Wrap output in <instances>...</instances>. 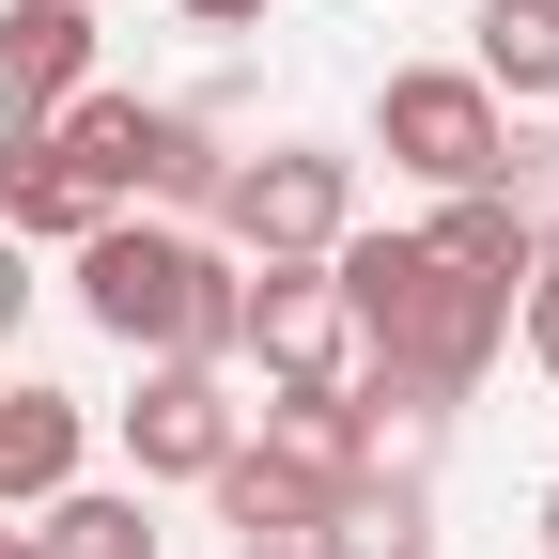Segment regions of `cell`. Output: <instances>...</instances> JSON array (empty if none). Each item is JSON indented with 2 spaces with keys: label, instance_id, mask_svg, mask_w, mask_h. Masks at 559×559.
<instances>
[{
  "label": "cell",
  "instance_id": "1",
  "mask_svg": "<svg viewBox=\"0 0 559 559\" xmlns=\"http://www.w3.org/2000/svg\"><path fill=\"white\" fill-rule=\"evenodd\" d=\"M79 311L124 342V358H234L249 264L187 218H94L79 234Z\"/></svg>",
  "mask_w": 559,
  "mask_h": 559
},
{
  "label": "cell",
  "instance_id": "2",
  "mask_svg": "<svg viewBox=\"0 0 559 559\" xmlns=\"http://www.w3.org/2000/svg\"><path fill=\"white\" fill-rule=\"evenodd\" d=\"M218 234H234L249 264H326L342 234H358V156H326V140H264V156H234Z\"/></svg>",
  "mask_w": 559,
  "mask_h": 559
},
{
  "label": "cell",
  "instance_id": "3",
  "mask_svg": "<svg viewBox=\"0 0 559 559\" xmlns=\"http://www.w3.org/2000/svg\"><path fill=\"white\" fill-rule=\"evenodd\" d=\"M373 140H389V171H419V187H498L513 171V109L481 94L466 62H389Z\"/></svg>",
  "mask_w": 559,
  "mask_h": 559
},
{
  "label": "cell",
  "instance_id": "4",
  "mask_svg": "<svg viewBox=\"0 0 559 559\" xmlns=\"http://www.w3.org/2000/svg\"><path fill=\"white\" fill-rule=\"evenodd\" d=\"M234 358H264V389H342V373H358V326H342L326 264H249Z\"/></svg>",
  "mask_w": 559,
  "mask_h": 559
},
{
  "label": "cell",
  "instance_id": "5",
  "mask_svg": "<svg viewBox=\"0 0 559 559\" xmlns=\"http://www.w3.org/2000/svg\"><path fill=\"white\" fill-rule=\"evenodd\" d=\"M234 436H249V404L218 389V358H140V404H124V466L140 481H218Z\"/></svg>",
  "mask_w": 559,
  "mask_h": 559
},
{
  "label": "cell",
  "instance_id": "6",
  "mask_svg": "<svg viewBox=\"0 0 559 559\" xmlns=\"http://www.w3.org/2000/svg\"><path fill=\"white\" fill-rule=\"evenodd\" d=\"M94 94V0H0V124H47Z\"/></svg>",
  "mask_w": 559,
  "mask_h": 559
},
{
  "label": "cell",
  "instance_id": "7",
  "mask_svg": "<svg viewBox=\"0 0 559 559\" xmlns=\"http://www.w3.org/2000/svg\"><path fill=\"white\" fill-rule=\"evenodd\" d=\"M79 451H94L79 389H47V373H16V389H0V513H47L62 481H79Z\"/></svg>",
  "mask_w": 559,
  "mask_h": 559
},
{
  "label": "cell",
  "instance_id": "8",
  "mask_svg": "<svg viewBox=\"0 0 559 559\" xmlns=\"http://www.w3.org/2000/svg\"><path fill=\"white\" fill-rule=\"evenodd\" d=\"M94 218H124V202H94L79 171H62L47 124H0V234H16V249H79Z\"/></svg>",
  "mask_w": 559,
  "mask_h": 559
},
{
  "label": "cell",
  "instance_id": "9",
  "mask_svg": "<svg viewBox=\"0 0 559 559\" xmlns=\"http://www.w3.org/2000/svg\"><path fill=\"white\" fill-rule=\"evenodd\" d=\"M311 559H436V481L373 451L358 481H342V513L311 528Z\"/></svg>",
  "mask_w": 559,
  "mask_h": 559
},
{
  "label": "cell",
  "instance_id": "10",
  "mask_svg": "<svg viewBox=\"0 0 559 559\" xmlns=\"http://www.w3.org/2000/svg\"><path fill=\"white\" fill-rule=\"evenodd\" d=\"M419 249H436L451 280H498V296L544 264V234H528V202H513V187H436V234H419Z\"/></svg>",
  "mask_w": 559,
  "mask_h": 559
},
{
  "label": "cell",
  "instance_id": "11",
  "mask_svg": "<svg viewBox=\"0 0 559 559\" xmlns=\"http://www.w3.org/2000/svg\"><path fill=\"white\" fill-rule=\"evenodd\" d=\"M466 32H481L466 79L498 94V109H559V0H481Z\"/></svg>",
  "mask_w": 559,
  "mask_h": 559
},
{
  "label": "cell",
  "instance_id": "12",
  "mask_svg": "<svg viewBox=\"0 0 559 559\" xmlns=\"http://www.w3.org/2000/svg\"><path fill=\"white\" fill-rule=\"evenodd\" d=\"M218 187H234V140H218V124H202V109H140V202L218 218Z\"/></svg>",
  "mask_w": 559,
  "mask_h": 559
},
{
  "label": "cell",
  "instance_id": "13",
  "mask_svg": "<svg viewBox=\"0 0 559 559\" xmlns=\"http://www.w3.org/2000/svg\"><path fill=\"white\" fill-rule=\"evenodd\" d=\"M47 140H62V171H79L94 202H140V94H109V79H94V94H62Z\"/></svg>",
  "mask_w": 559,
  "mask_h": 559
},
{
  "label": "cell",
  "instance_id": "14",
  "mask_svg": "<svg viewBox=\"0 0 559 559\" xmlns=\"http://www.w3.org/2000/svg\"><path fill=\"white\" fill-rule=\"evenodd\" d=\"M47 559H156V528H140V481H62V498L32 513Z\"/></svg>",
  "mask_w": 559,
  "mask_h": 559
},
{
  "label": "cell",
  "instance_id": "15",
  "mask_svg": "<svg viewBox=\"0 0 559 559\" xmlns=\"http://www.w3.org/2000/svg\"><path fill=\"white\" fill-rule=\"evenodd\" d=\"M513 342H528V358H544V373H559V249H544V264L513 280Z\"/></svg>",
  "mask_w": 559,
  "mask_h": 559
},
{
  "label": "cell",
  "instance_id": "16",
  "mask_svg": "<svg viewBox=\"0 0 559 559\" xmlns=\"http://www.w3.org/2000/svg\"><path fill=\"white\" fill-rule=\"evenodd\" d=\"M16 311H32V249L0 234V342H16Z\"/></svg>",
  "mask_w": 559,
  "mask_h": 559
},
{
  "label": "cell",
  "instance_id": "17",
  "mask_svg": "<svg viewBox=\"0 0 559 559\" xmlns=\"http://www.w3.org/2000/svg\"><path fill=\"white\" fill-rule=\"evenodd\" d=\"M171 16H187V32H249L264 0H171Z\"/></svg>",
  "mask_w": 559,
  "mask_h": 559
},
{
  "label": "cell",
  "instance_id": "18",
  "mask_svg": "<svg viewBox=\"0 0 559 559\" xmlns=\"http://www.w3.org/2000/svg\"><path fill=\"white\" fill-rule=\"evenodd\" d=\"M0 559H47V544H32V528H16V513H0Z\"/></svg>",
  "mask_w": 559,
  "mask_h": 559
},
{
  "label": "cell",
  "instance_id": "19",
  "mask_svg": "<svg viewBox=\"0 0 559 559\" xmlns=\"http://www.w3.org/2000/svg\"><path fill=\"white\" fill-rule=\"evenodd\" d=\"M528 528H544V559H559V481H544V513H528Z\"/></svg>",
  "mask_w": 559,
  "mask_h": 559
},
{
  "label": "cell",
  "instance_id": "20",
  "mask_svg": "<svg viewBox=\"0 0 559 559\" xmlns=\"http://www.w3.org/2000/svg\"><path fill=\"white\" fill-rule=\"evenodd\" d=\"M234 559H311V544H234Z\"/></svg>",
  "mask_w": 559,
  "mask_h": 559
}]
</instances>
